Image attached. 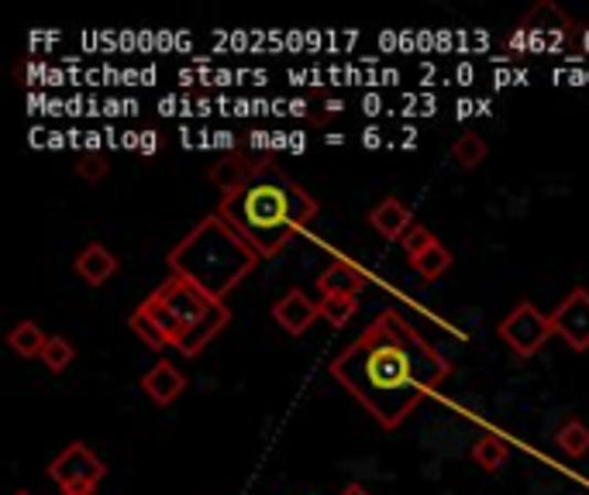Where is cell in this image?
Returning a JSON list of instances; mask_svg holds the SVG:
<instances>
[{"instance_id":"484cf974","label":"cell","mask_w":589,"mask_h":495,"mask_svg":"<svg viewBox=\"0 0 589 495\" xmlns=\"http://www.w3.org/2000/svg\"><path fill=\"white\" fill-rule=\"evenodd\" d=\"M342 495H373V492H370L366 485H358V482H352V485H345V488H342Z\"/></svg>"},{"instance_id":"7c38bea8","label":"cell","mask_w":589,"mask_h":495,"mask_svg":"<svg viewBox=\"0 0 589 495\" xmlns=\"http://www.w3.org/2000/svg\"><path fill=\"white\" fill-rule=\"evenodd\" d=\"M366 276L349 258H334L331 266L318 276V293L321 297H358L366 289Z\"/></svg>"},{"instance_id":"5b68a950","label":"cell","mask_w":589,"mask_h":495,"mask_svg":"<svg viewBox=\"0 0 589 495\" xmlns=\"http://www.w3.org/2000/svg\"><path fill=\"white\" fill-rule=\"evenodd\" d=\"M500 337H503V344L511 347V352L517 355V358H535L542 347L548 344V337L555 334V327H551V316H545L535 303L531 300H521L507 316L500 320Z\"/></svg>"},{"instance_id":"603a6c76","label":"cell","mask_w":589,"mask_h":495,"mask_svg":"<svg viewBox=\"0 0 589 495\" xmlns=\"http://www.w3.org/2000/svg\"><path fill=\"white\" fill-rule=\"evenodd\" d=\"M107 172H110V162H107L100 152H83V155L76 159V176H79L83 183H100Z\"/></svg>"},{"instance_id":"2e32d148","label":"cell","mask_w":589,"mask_h":495,"mask_svg":"<svg viewBox=\"0 0 589 495\" xmlns=\"http://www.w3.org/2000/svg\"><path fill=\"white\" fill-rule=\"evenodd\" d=\"M49 344V334L35 324V320H21V324L8 334V347L18 358H42Z\"/></svg>"},{"instance_id":"8fae6325","label":"cell","mask_w":589,"mask_h":495,"mask_svg":"<svg viewBox=\"0 0 589 495\" xmlns=\"http://www.w3.org/2000/svg\"><path fill=\"white\" fill-rule=\"evenodd\" d=\"M118 269H121V261H118V255L110 251L107 245H100V241H90V245H83V251L73 258V272L87 282V286H104L107 279H115L118 276Z\"/></svg>"},{"instance_id":"ac0fdd59","label":"cell","mask_w":589,"mask_h":495,"mask_svg":"<svg viewBox=\"0 0 589 495\" xmlns=\"http://www.w3.org/2000/svg\"><path fill=\"white\" fill-rule=\"evenodd\" d=\"M490 155V144L480 131H462L456 141H452V159L462 165V169H480Z\"/></svg>"},{"instance_id":"8992f818","label":"cell","mask_w":589,"mask_h":495,"mask_svg":"<svg viewBox=\"0 0 589 495\" xmlns=\"http://www.w3.org/2000/svg\"><path fill=\"white\" fill-rule=\"evenodd\" d=\"M576 39V21L555 4H538L531 8L517 28V35L511 39L514 49H563L566 42Z\"/></svg>"},{"instance_id":"d4e9b609","label":"cell","mask_w":589,"mask_h":495,"mask_svg":"<svg viewBox=\"0 0 589 495\" xmlns=\"http://www.w3.org/2000/svg\"><path fill=\"white\" fill-rule=\"evenodd\" d=\"M63 495H97V485H63Z\"/></svg>"},{"instance_id":"4fadbf2b","label":"cell","mask_w":589,"mask_h":495,"mask_svg":"<svg viewBox=\"0 0 589 495\" xmlns=\"http://www.w3.org/2000/svg\"><path fill=\"white\" fill-rule=\"evenodd\" d=\"M142 389L152 402L170 406L183 396L186 389V375L173 365V362H156L146 375H142Z\"/></svg>"},{"instance_id":"7a4b0ae2","label":"cell","mask_w":589,"mask_h":495,"mask_svg":"<svg viewBox=\"0 0 589 495\" xmlns=\"http://www.w3.org/2000/svg\"><path fill=\"white\" fill-rule=\"evenodd\" d=\"M318 200L279 169L232 196H221L217 214L256 248L259 258H276L300 230L318 217Z\"/></svg>"},{"instance_id":"44dd1931","label":"cell","mask_w":589,"mask_h":495,"mask_svg":"<svg viewBox=\"0 0 589 495\" xmlns=\"http://www.w3.org/2000/svg\"><path fill=\"white\" fill-rule=\"evenodd\" d=\"M318 306H321V320H328L331 327H345L358 310V297H321Z\"/></svg>"},{"instance_id":"cb8c5ba5","label":"cell","mask_w":589,"mask_h":495,"mask_svg":"<svg viewBox=\"0 0 589 495\" xmlns=\"http://www.w3.org/2000/svg\"><path fill=\"white\" fill-rule=\"evenodd\" d=\"M438 238L431 235V230L428 227H420V224H414L410 230H407V235L400 238V248H404V255H407V261H414L417 255H425L431 245H435Z\"/></svg>"},{"instance_id":"ffe728a7","label":"cell","mask_w":589,"mask_h":495,"mask_svg":"<svg viewBox=\"0 0 589 495\" xmlns=\"http://www.w3.org/2000/svg\"><path fill=\"white\" fill-rule=\"evenodd\" d=\"M555 444H558V451L569 454V458L589 454V427L579 423V420H566L563 427L555 430Z\"/></svg>"},{"instance_id":"52a82bcc","label":"cell","mask_w":589,"mask_h":495,"mask_svg":"<svg viewBox=\"0 0 589 495\" xmlns=\"http://www.w3.org/2000/svg\"><path fill=\"white\" fill-rule=\"evenodd\" d=\"M272 159L269 155H251V152H228L221 155L211 169H207V180L224 193L232 196L238 193L242 186L256 183L259 176H266V172H272Z\"/></svg>"},{"instance_id":"30bf717a","label":"cell","mask_w":589,"mask_h":495,"mask_svg":"<svg viewBox=\"0 0 589 495\" xmlns=\"http://www.w3.org/2000/svg\"><path fill=\"white\" fill-rule=\"evenodd\" d=\"M272 320L283 327L290 337H300L311 331L314 320H321V306L303 293V289H287L283 300L272 306Z\"/></svg>"},{"instance_id":"9c48e42d","label":"cell","mask_w":589,"mask_h":495,"mask_svg":"<svg viewBox=\"0 0 589 495\" xmlns=\"http://www.w3.org/2000/svg\"><path fill=\"white\" fill-rule=\"evenodd\" d=\"M551 327L572 352H589V289H572L563 306L551 313Z\"/></svg>"},{"instance_id":"3957f363","label":"cell","mask_w":589,"mask_h":495,"mask_svg":"<svg viewBox=\"0 0 589 495\" xmlns=\"http://www.w3.org/2000/svg\"><path fill=\"white\" fill-rule=\"evenodd\" d=\"M259 266V255L221 214H211L170 251V272L224 303Z\"/></svg>"},{"instance_id":"9a60e30c","label":"cell","mask_w":589,"mask_h":495,"mask_svg":"<svg viewBox=\"0 0 589 495\" xmlns=\"http://www.w3.org/2000/svg\"><path fill=\"white\" fill-rule=\"evenodd\" d=\"M232 324V310L228 306H224V303H214L211 306V313L201 320V324H196L180 344H176V352H183L186 358H196V355H201L204 352V347L224 331V327H228Z\"/></svg>"},{"instance_id":"e0dca14e","label":"cell","mask_w":589,"mask_h":495,"mask_svg":"<svg viewBox=\"0 0 589 495\" xmlns=\"http://www.w3.org/2000/svg\"><path fill=\"white\" fill-rule=\"evenodd\" d=\"M410 269L420 276V282H438L448 269H452V251H448L441 241H435L425 255H417L410 261Z\"/></svg>"},{"instance_id":"d6986e66","label":"cell","mask_w":589,"mask_h":495,"mask_svg":"<svg viewBox=\"0 0 589 495\" xmlns=\"http://www.w3.org/2000/svg\"><path fill=\"white\" fill-rule=\"evenodd\" d=\"M507 458H511V448H507V441H500V437H480V441L472 444V461L480 464L483 472L503 469Z\"/></svg>"},{"instance_id":"ba28073f","label":"cell","mask_w":589,"mask_h":495,"mask_svg":"<svg viewBox=\"0 0 589 495\" xmlns=\"http://www.w3.org/2000/svg\"><path fill=\"white\" fill-rule=\"evenodd\" d=\"M45 475L60 488L63 485H100L104 475H107V469H104V461L87 444H69L63 454L52 458Z\"/></svg>"},{"instance_id":"277c9868","label":"cell","mask_w":589,"mask_h":495,"mask_svg":"<svg viewBox=\"0 0 589 495\" xmlns=\"http://www.w3.org/2000/svg\"><path fill=\"white\" fill-rule=\"evenodd\" d=\"M211 306H214V300L204 297L201 289L180 276H170L152 297H146V303H138V310L159 327V334L165 337L170 347H176L196 324H201V320L211 313Z\"/></svg>"},{"instance_id":"4316f807","label":"cell","mask_w":589,"mask_h":495,"mask_svg":"<svg viewBox=\"0 0 589 495\" xmlns=\"http://www.w3.org/2000/svg\"><path fill=\"white\" fill-rule=\"evenodd\" d=\"M14 495H32V492H14Z\"/></svg>"},{"instance_id":"6da1fadb","label":"cell","mask_w":589,"mask_h":495,"mask_svg":"<svg viewBox=\"0 0 589 495\" xmlns=\"http://www.w3.org/2000/svg\"><path fill=\"white\" fill-rule=\"evenodd\" d=\"M331 375L379 427L397 430L452 375V365L397 310H383L331 362Z\"/></svg>"},{"instance_id":"5bb4252c","label":"cell","mask_w":589,"mask_h":495,"mask_svg":"<svg viewBox=\"0 0 589 495\" xmlns=\"http://www.w3.org/2000/svg\"><path fill=\"white\" fill-rule=\"evenodd\" d=\"M370 224L376 235H383L386 241H400L407 230L414 227V214L404 200L397 196H386L383 203H376V207L370 211Z\"/></svg>"},{"instance_id":"7402d4cb","label":"cell","mask_w":589,"mask_h":495,"mask_svg":"<svg viewBox=\"0 0 589 495\" xmlns=\"http://www.w3.org/2000/svg\"><path fill=\"white\" fill-rule=\"evenodd\" d=\"M76 358V347L69 344V337H63V334H52L49 337V344H45V352H42V365L49 368V372H66L69 368V362Z\"/></svg>"}]
</instances>
